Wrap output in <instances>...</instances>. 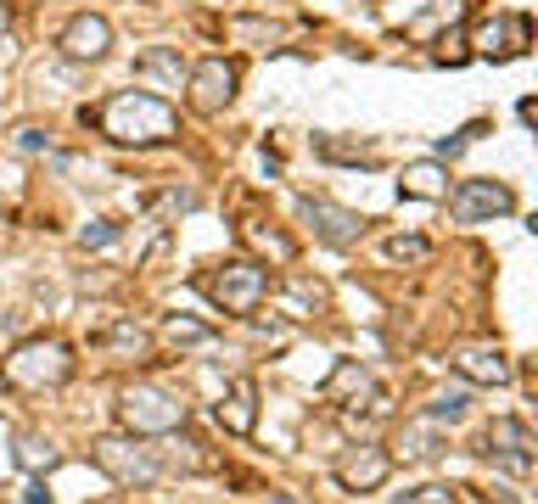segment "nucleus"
Instances as JSON below:
<instances>
[{
  "mask_svg": "<svg viewBox=\"0 0 538 504\" xmlns=\"http://www.w3.org/2000/svg\"><path fill=\"white\" fill-rule=\"evenodd\" d=\"M85 124H96L118 146H169L180 135V112L157 96V90H118L107 107L85 112Z\"/></svg>",
  "mask_w": 538,
  "mask_h": 504,
  "instance_id": "f257e3e1",
  "label": "nucleus"
},
{
  "mask_svg": "<svg viewBox=\"0 0 538 504\" xmlns=\"http://www.w3.org/2000/svg\"><path fill=\"white\" fill-rule=\"evenodd\" d=\"M73 370H79V359L62 336H29L0 359V381L12 392H57L73 381Z\"/></svg>",
  "mask_w": 538,
  "mask_h": 504,
  "instance_id": "f03ea898",
  "label": "nucleus"
},
{
  "mask_svg": "<svg viewBox=\"0 0 538 504\" xmlns=\"http://www.w3.org/2000/svg\"><path fill=\"white\" fill-rule=\"evenodd\" d=\"M113 415H118V426H124L129 437H169V432L185 426L180 392L157 387V381H129V387H118Z\"/></svg>",
  "mask_w": 538,
  "mask_h": 504,
  "instance_id": "7ed1b4c3",
  "label": "nucleus"
},
{
  "mask_svg": "<svg viewBox=\"0 0 538 504\" xmlns=\"http://www.w3.org/2000/svg\"><path fill=\"white\" fill-rule=\"evenodd\" d=\"M197 292L219 314H258V303L269 297V269L253 264V258H225L197 280Z\"/></svg>",
  "mask_w": 538,
  "mask_h": 504,
  "instance_id": "20e7f679",
  "label": "nucleus"
},
{
  "mask_svg": "<svg viewBox=\"0 0 538 504\" xmlns=\"http://www.w3.org/2000/svg\"><path fill=\"white\" fill-rule=\"evenodd\" d=\"M90 460L101 465V471L113 476L118 488H152L157 476H163V460H157L152 437H96L90 443Z\"/></svg>",
  "mask_w": 538,
  "mask_h": 504,
  "instance_id": "39448f33",
  "label": "nucleus"
},
{
  "mask_svg": "<svg viewBox=\"0 0 538 504\" xmlns=\"http://www.w3.org/2000/svg\"><path fill=\"white\" fill-rule=\"evenodd\" d=\"M533 432H527V420H516V415H499L494 426H482V437H477V454L494 471H505V476H516V482H527L533 476Z\"/></svg>",
  "mask_w": 538,
  "mask_h": 504,
  "instance_id": "423d86ee",
  "label": "nucleus"
},
{
  "mask_svg": "<svg viewBox=\"0 0 538 504\" xmlns=\"http://www.w3.org/2000/svg\"><path fill=\"white\" fill-rule=\"evenodd\" d=\"M320 404H337V409H365V415H382L387 409V392L376 387V376H370L359 359H337L331 364V376L320 381Z\"/></svg>",
  "mask_w": 538,
  "mask_h": 504,
  "instance_id": "0eeeda50",
  "label": "nucleus"
},
{
  "mask_svg": "<svg viewBox=\"0 0 538 504\" xmlns=\"http://www.w3.org/2000/svg\"><path fill=\"white\" fill-rule=\"evenodd\" d=\"M236 84H241L236 62L208 56V62H197V68L185 73V101H191V112H202V118H219V112L236 101Z\"/></svg>",
  "mask_w": 538,
  "mask_h": 504,
  "instance_id": "6e6552de",
  "label": "nucleus"
},
{
  "mask_svg": "<svg viewBox=\"0 0 538 504\" xmlns=\"http://www.w3.org/2000/svg\"><path fill=\"white\" fill-rule=\"evenodd\" d=\"M298 219L337 252L359 247V241H365V224H370L365 213H348V208H337V202H326V196H298Z\"/></svg>",
  "mask_w": 538,
  "mask_h": 504,
  "instance_id": "1a4fd4ad",
  "label": "nucleus"
},
{
  "mask_svg": "<svg viewBox=\"0 0 538 504\" xmlns=\"http://www.w3.org/2000/svg\"><path fill=\"white\" fill-rule=\"evenodd\" d=\"M449 202H454V219L460 224H482V219L516 213V191H510L505 180H460Z\"/></svg>",
  "mask_w": 538,
  "mask_h": 504,
  "instance_id": "9d476101",
  "label": "nucleus"
},
{
  "mask_svg": "<svg viewBox=\"0 0 538 504\" xmlns=\"http://www.w3.org/2000/svg\"><path fill=\"white\" fill-rule=\"evenodd\" d=\"M387 476H393V454H387L382 443H354L337 460V482L348 493H376Z\"/></svg>",
  "mask_w": 538,
  "mask_h": 504,
  "instance_id": "9b49d317",
  "label": "nucleus"
},
{
  "mask_svg": "<svg viewBox=\"0 0 538 504\" xmlns=\"http://www.w3.org/2000/svg\"><path fill=\"white\" fill-rule=\"evenodd\" d=\"M471 45H477V56H494V62L522 56L527 45H533V23H527L522 12H499V17H488V23L471 34Z\"/></svg>",
  "mask_w": 538,
  "mask_h": 504,
  "instance_id": "f8f14e48",
  "label": "nucleus"
},
{
  "mask_svg": "<svg viewBox=\"0 0 538 504\" xmlns=\"http://www.w3.org/2000/svg\"><path fill=\"white\" fill-rule=\"evenodd\" d=\"M62 56L68 62H101V56L113 51V23L101 12H79V17H68V28H62Z\"/></svg>",
  "mask_w": 538,
  "mask_h": 504,
  "instance_id": "ddd939ff",
  "label": "nucleus"
},
{
  "mask_svg": "<svg viewBox=\"0 0 538 504\" xmlns=\"http://www.w3.org/2000/svg\"><path fill=\"white\" fill-rule=\"evenodd\" d=\"M213 415H219V426H225L230 437H253V426H258V381L253 376H236Z\"/></svg>",
  "mask_w": 538,
  "mask_h": 504,
  "instance_id": "4468645a",
  "label": "nucleus"
},
{
  "mask_svg": "<svg viewBox=\"0 0 538 504\" xmlns=\"http://www.w3.org/2000/svg\"><path fill=\"white\" fill-rule=\"evenodd\" d=\"M454 370H460V381H471V387H510V376H516V364L499 348H460L454 353Z\"/></svg>",
  "mask_w": 538,
  "mask_h": 504,
  "instance_id": "2eb2a0df",
  "label": "nucleus"
},
{
  "mask_svg": "<svg viewBox=\"0 0 538 504\" xmlns=\"http://www.w3.org/2000/svg\"><path fill=\"white\" fill-rule=\"evenodd\" d=\"M185 56H180V45H152L146 56H135V79L146 84V90H180L185 84Z\"/></svg>",
  "mask_w": 538,
  "mask_h": 504,
  "instance_id": "dca6fc26",
  "label": "nucleus"
},
{
  "mask_svg": "<svg viewBox=\"0 0 538 504\" xmlns=\"http://www.w3.org/2000/svg\"><path fill=\"white\" fill-rule=\"evenodd\" d=\"M398 196H410V202H443V196H449V168H443V163H415V168H404Z\"/></svg>",
  "mask_w": 538,
  "mask_h": 504,
  "instance_id": "f3484780",
  "label": "nucleus"
},
{
  "mask_svg": "<svg viewBox=\"0 0 538 504\" xmlns=\"http://www.w3.org/2000/svg\"><path fill=\"white\" fill-rule=\"evenodd\" d=\"M398 454H404V460H415V465L438 460V454H443V432L432 426V420H410V426L398 432Z\"/></svg>",
  "mask_w": 538,
  "mask_h": 504,
  "instance_id": "a211bd4d",
  "label": "nucleus"
},
{
  "mask_svg": "<svg viewBox=\"0 0 538 504\" xmlns=\"http://www.w3.org/2000/svg\"><path fill=\"white\" fill-rule=\"evenodd\" d=\"M17 448H23L17 460L29 465V471H51V465H62V448L51 443V437H40V432H23V437H17Z\"/></svg>",
  "mask_w": 538,
  "mask_h": 504,
  "instance_id": "6ab92c4d",
  "label": "nucleus"
},
{
  "mask_svg": "<svg viewBox=\"0 0 538 504\" xmlns=\"http://www.w3.org/2000/svg\"><path fill=\"white\" fill-rule=\"evenodd\" d=\"M163 336H169L174 348H202V342H213V331L202 320H185V314H169L163 320Z\"/></svg>",
  "mask_w": 538,
  "mask_h": 504,
  "instance_id": "aec40b11",
  "label": "nucleus"
},
{
  "mask_svg": "<svg viewBox=\"0 0 538 504\" xmlns=\"http://www.w3.org/2000/svg\"><path fill=\"white\" fill-rule=\"evenodd\" d=\"M96 342H101V348H124V353H152V336H146L141 325H129V320L124 325H107Z\"/></svg>",
  "mask_w": 538,
  "mask_h": 504,
  "instance_id": "412c9836",
  "label": "nucleus"
},
{
  "mask_svg": "<svg viewBox=\"0 0 538 504\" xmlns=\"http://www.w3.org/2000/svg\"><path fill=\"white\" fill-rule=\"evenodd\" d=\"M466 409H471V398L466 392H438V398H432V409H426V420H432V426H443V420H466Z\"/></svg>",
  "mask_w": 538,
  "mask_h": 504,
  "instance_id": "4be33fe9",
  "label": "nucleus"
},
{
  "mask_svg": "<svg viewBox=\"0 0 538 504\" xmlns=\"http://www.w3.org/2000/svg\"><path fill=\"white\" fill-rule=\"evenodd\" d=\"M387 258H393V264H426V258H432V241L426 236H393L387 241Z\"/></svg>",
  "mask_w": 538,
  "mask_h": 504,
  "instance_id": "5701e85b",
  "label": "nucleus"
},
{
  "mask_svg": "<svg viewBox=\"0 0 538 504\" xmlns=\"http://www.w3.org/2000/svg\"><path fill=\"white\" fill-rule=\"evenodd\" d=\"M314 152L331 157V163H359V157H370V146H365V140H331V135H320V140H314Z\"/></svg>",
  "mask_w": 538,
  "mask_h": 504,
  "instance_id": "b1692460",
  "label": "nucleus"
},
{
  "mask_svg": "<svg viewBox=\"0 0 538 504\" xmlns=\"http://www.w3.org/2000/svg\"><path fill=\"white\" fill-rule=\"evenodd\" d=\"M393 504H460V499H454V488H443V482H426V488H404Z\"/></svg>",
  "mask_w": 538,
  "mask_h": 504,
  "instance_id": "393cba45",
  "label": "nucleus"
},
{
  "mask_svg": "<svg viewBox=\"0 0 538 504\" xmlns=\"http://www.w3.org/2000/svg\"><path fill=\"white\" fill-rule=\"evenodd\" d=\"M107 241H118V224L113 219H90L85 230H79V247H107Z\"/></svg>",
  "mask_w": 538,
  "mask_h": 504,
  "instance_id": "a878e982",
  "label": "nucleus"
},
{
  "mask_svg": "<svg viewBox=\"0 0 538 504\" xmlns=\"http://www.w3.org/2000/svg\"><path fill=\"white\" fill-rule=\"evenodd\" d=\"M477 129H482V124H471V129H460V135H443V140H438V157H454V152H460V146H466V140H471V135H477Z\"/></svg>",
  "mask_w": 538,
  "mask_h": 504,
  "instance_id": "bb28decb",
  "label": "nucleus"
},
{
  "mask_svg": "<svg viewBox=\"0 0 538 504\" xmlns=\"http://www.w3.org/2000/svg\"><path fill=\"white\" fill-rule=\"evenodd\" d=\"M23 152H51V140H45L40 129H23Z\"/></svg>",
  "mask_w": 538,
  "mask_h": 504,
  "instance_id": "cd10ccee",
  "label": "nucleus"
},
{
  "mask_svg": "<svg viewBox=\"0 0 538 504\" xmlns=\"http://www.w3.org/2000/svg\"><path fill=\"white\" fill-rule=\"evenodd\" d=\"M6 28H12V12H6V0H0V45H6Z\"/></svg>",
  "mask_w": 538,
  "mask_h": 504,
  "instance_id": "c85d7f7f",
  "label": "nucleus"
},
{
  "mask_svg": "<svg viewBox=\"0 0 538 504\" xmlns=\"http://www.w3.org/2000/svg\"><path fill=\"white\" fill-rule=\"evenodd\" d=\"M29 504H51V493H45L40 482H34V488H29Z\"/></svg>",
  "mask_w": 538,
  "mask_h": 504,
  "instance_id": "c756f323",
  "label": "nucleus"
},
{
  "mask_svg": "<svg viewBox=\"0 0 538 504\" xmlns=\"http://www.w3.org/2000/svg\"><path fill=\"white\" fill-rule=\"evenodd\" d=\"M275 504H292V499H275Z\"/></svg>",
  "mask_w": 538,
  "mask_h": 504,
  "instance_id": "7c9ffc66",
  "label": "nucleus"
}]
</instances>
